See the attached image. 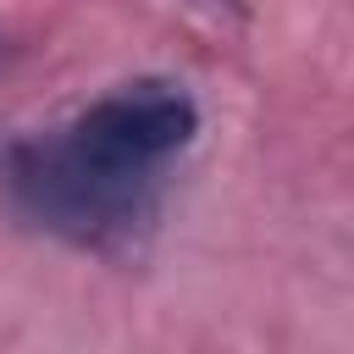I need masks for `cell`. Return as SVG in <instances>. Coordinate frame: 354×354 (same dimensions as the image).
Returning a JSON list of instances; mask_svg holds the SVG:
<instances>
[{
	"label": "cell",
	"instance_id": "1",
	"mask_svg": "<svg viewBox=\"0 0 354 354\" xmlns=\"http://www.w3.org/2000/svg\"><path fill=\"white\" fill-rule=\"evenodd\" d=\"M199 105L171 77H138L100 94L61 133L11 149V194L33 221L83 243L116 249L155 221L160 171L194 144Z\"/></svg>",
	"mask_w": 354,
	"mask_h": 354
}]
</instances>
